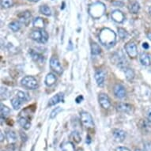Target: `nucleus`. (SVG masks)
<instances>
[{"instance_id": "44", "label": "nucleus", "mask_w": 151, "mask_h": 151, "mask_svg": "<svg viewBox=\"0 0 151 151\" xmlns=\"http://www.w3.org/2000/svg\"><path fill=\"white\" fill-rule=\"evenodd\" d=\"M64 5H65V3H63V6H61V9H63V8H64Z\"/></svg>"}, {"instance_id": "9", "label": "nucleus", "mask_w": 151, "mask_h": 151, "mask_svg": "<svg viewBox=\"0 0 151 151\" xmlns=\"http://www.w3.org/2000/svg\"><path fill=\"white\" fill-rule=\"evenodd\" d=\"M111 18L116 22L122 23L124 22V19H125V16H124V13L122 11L119 10H115L111 12Z\"/></svg>"}, {"instance_id": "24", "label": "nucleus", "mask_w": 151, "mask_h": 151, "mask_svg": "<svg viewBox=\"0 0 151 151\" xmlns=\"http://www.w3.org/2000/svg\"><path fill=\"white\" fill-rule=\"evenodd\" d=\"M6 139H8V142L10 143H14L17 140V134L14 131H8L6 133Z\"/></svg>"}, {"instance_id": "5", "label": "nucleus", "mask_w": 151, "mask_h": 151, "mask_svg": "<svg viewBox=\"0 0 151 151\" xmlns=\"http://www.w3.org/2000/svg\"><path fill=\"white\" fill-rule=\"evenodd\" d=\"M22 85L28 89H35L38 87L37 79L32 76H25L22 80Z\"/></svg>"}, {"instance_id": "14", "label": "nucleus", "mask_w": 151, "mask_h": 151, "mask_svg": "<svg viewBox=\"0 0 151 151\" xmlns=\"http://www.w3.org/2000/svg\"><path fill=\"white\" fill-rule=\"evenodd\" d=\"M63 97H64V94L63 93H60L55 95L54 97H52L51 99L49 100V102H48V105L49 106H53V105H55L58 103L63 101Z\"/></svg>"}, {"instance_id": "15", "label": "nucleus", "mask_w": 151, "mask_h": 151, "mask_svg": "<svg viewBox=\"0 0 151 151\" xmlns=\"http://www.w3.org/2000/svg\"><path fill=\"white\" fill-rule=\"evenodd\" d=\"M56 82V77L54 74L49 73L45 78V84L47 86H52Z\"/></svg>"}, {"instance_id": "26", "label": "nucleus", "mask_w": 151, "mask_h": 151, "mask_svg": "<svg viewBox=\"0 0 151 151\" xmlns=\"http://www.w3.org/2000/svg\"><path fill=\"white\" fill-rule=\"evenodd\" d=\"M124 73H125V76H126V78L128 81H131L133 80V78H134V70L131 68H126L124 70Z\"/></svg>"}, {"instance_id": "30", "label": "nucleus", "mask_w": 151, "mask_h": 151, "mask_svg": "<svg viewBox=\"0 0 151 151\" xmlns=\"http://www.w3.org/2000/svg\"><path fill=\"white\" fill-rule=\"evenodd\" d=\"M40 12L46 16H50L52 14V10L47 6H41L40 8Z\"/></svg>"}, {"instance_id": "11", "label": "nucleus", "mask_w": 151, "mask_h": 151, "mask_svg": "<svg viewBox=\"0 0 151 151\" xmlns=\"http://www.w3.org/2000/svg\"><path fill=\"white\" fill-rule=\"evenodd\" d=\"M105 72L103 70H97L95 73V78L97 81V83L98 86H102L104 85V80H105Z\"/></svg>"}, {"instance_id": "6", "label": "nucleus", "mask_w": 151, "mask_h": 151, "mask_svg": "<svg viewBox=\"0 0 151 151\" xmlns=\"http://www.w3.org/2000/svg\"><path fill=\"white\" fill-rule=\"evenodd\" d=\"M80 119L82 121V124L86 128H93L94 127L93 119L92 118L91 115L86 111H82L80 113Z\"/></svg>"}, {"instance_id": "38", "label": "nucleus", "mask_w": 151, "mask_h": 151, "mask_svg": "<svg viewBox=\"0 0 151 151\" xmlns=\"http://www.w3.org/2000/svg\"><path fill=\"white\" fill-rule=\"evenodd\" d=\"M21 137H22V139L23 141H26V139H27V136H26V134L25 133H23V132H21Z\"/></svg>"}, {"instance_id": "4", "label": "nucleus", "mask_w": 151, "mask_h": 151, "mask_svg": "<svg viewBox=\"0 0 151 151\" xmlns=\"http://www.w3.org/2000/svg\"><path fill=\"white\" fill-rule=\"evenodd\" d=\"M112 61L115 64H116L121 69L125 70L126 68H127V62L126 59L121 51L117 52L112 55Z\"/></svg>"}, {"instance_id": "43", "label": "nucleus", "mask_w": 151, "mask_h": 151, "mask_svg": "<svg viewBox=\"0 0 151 151\" xmlns=\"http://www.w3.org/2000/svg\"><path fill=\"white\" fill-rule=\"evenodd\" d=\"M29 1H31V2H34V3H36V2H38L39 0H29Z\"/></svg>"}, {"instance_id": "33", "label": "nucleus", "mask_w": 151, "mask_h": 151, "mask_svg": "<svg viewBox=\"0 0 151 151\" xmlns=\"http://www.w3.org/2000/svg\"><path fill=\"white\" fill-rule=\"evenodd\" d=\"M118 32H119V36L122 39H126L127 37H128V33L126 30L123 29V28H119L118 29Z\"/></svg>"}, {"instance_id": "31", "label": "nucleus", "mask_w": 151, "mask_h": 151, "mask_svg": "<svg viewBox=\"0 0 151 151\" xmlns=\"http://www.w3.org/2000/svg\"><path fill=\"white\" fill-rule=\"evenodd\" d=\"M70 138L73 140V141H74L76 143H79L80 142H81V136H80V134L78 132H77V131H74V132H72L71 134H70Z\"/></svg>"}, {"instance_id": "20", "label": "nucleus", "mask_w": 151, "mask_h": 151, "mask_svg": "<svg viewBox=\"0 0 151 151\" xmlns=\"http://www.w3.org/2000/svg\"><path fill=\"white\" fill-rule=\"evenodd\" d=\"M23 102L24 101H23L22 100H21L17 96L14 97L12 100H11V104H12L13 108L14 109H16V110L20 109Z\"/></svg>"}, {"instance_id": "22", "label": "nucleus", "mask_w": 151, "mask_h": 151, "mask_svg": "<svg viewBox=\"0 0 151 151\" xmlns=\"http://www.w3.org/2000/svg\"><path fill=\"white\" fill-rule=\"evenodd\" d=\"M62 151H74V144L70 142H66L61 146Z\"/></svg>"}, {"instance_id": "3", "label": "nucleus", "mask_w": 151, "mask_h": 151, "mask_svg": "<svg viewBox=\"0 0 151 151\" xmlns=\"http://www.w3.org/2000/svg\"><path fill=\"white\" fill-rule=\"evenodd\" d=\"M30 36H31V38H32V40L38 43L45 44L48 40V34H47V32L45 30L43 29L33 31Z\"/></svg>"}, {"instance_id": "21", "label": "nucleus", "mask_w": 151, "mask_h": 151, "mask_svg": "<svg viewBox=\"0 0 151 151\" xmlns=\"http://www.w3.org/2000/svg\"><path fill=\"white\" fill-rule=\"evenodd\" d=\"M139 10H140V6L138 2H133L129 6V10L132 14H138Z\"/></svg>"}, {"instance_id": "27", "label": "nucleus", "mask_w": 151, "mask_h": 151, "mask_svg": "<svg viewBox=\"0 0 151 151\" xmlns=\"http://www.w3.org/2000/svg\"><path fill=\"white\" fill-rule=\"evenodd\" d=\"M10 113V109L8 107L1 104V117L2 118H6L7 117Z\"/></svg>"}, {"instance_id": "28", "label": "nucleus", "mask_w": 151, "mask_h": 151, "mask_svg": "<svg viewBox=\"0 0 151 151\" xmlns=\"http://www.w3.org/2000/svg\"><path fill=\"white\" fill-rule=\"evenodd\" d=\"M30 54L32 55V58L33 60L36 61V62H38V63H41L44 60V58L41 55H40L39 53H37L36 52H33L32 50H31V52H30Z\"/></svg>"}, {"instance_id": "45", "label": "nucleus", "mask_w": 151, "mask_h": 151, "mask_svg": "<svg viewBox=\"0 0 151 151\" xmlns=\"http://www.w3.org/2000/svg\"><path fill=\"white\" fill-rule=\"evenodd\" d=\"M135 151H142V150H140V149H136V150H135Z\"/></svg>"}, {"instance_id": "46", "label": "nucleus", "mask_w": 151, "mask_h": 151, "mask_svg": "<svg viewBox=\"0 0 151 151\" xmlns=\"http://www.w3.org/2000/svg\"><path fill=\"white\" fill-rule=\"evenodd\" d=\"M149 12H150V15H151V6H150V10H149Z\"/></svg>"}, {"instance_id": "32", "label": "nucleus", "mask_w": 151, "mask_h": 151, "mask_svg": "<svg viewBox=\"0 0 151 151\" xmlns=\"http://www.w3.org/2000/svg\"><path fill=\"white\" fill-rule=\"evenodd\" d=\"M14 5V0H1V6L4 8H10Z\"/></svg>"}, {"instance_id": "23", "label": "nucleus", "mask_w": 151, "mask_h": 151, "mask_svg": "<svg viewBox=\"0 0 151 151\" xmlns=\"http://www.w3.org/2000/svg\"><path fill=\"white\" fill-rule=\"evenodd\" d=\"M33 25L35 27H37V29H43V28L45 27V22L41 17H37L33 21Z\"/></svg>"}, {"instance_id": "2", "label": "nucleus", "mask_w": 151, "mask_h": 151, "mask_svg": "<svg viewBox=\"0 0 151 151\" xmlns=\"http://www.w3.org/2000/svg\"><path fill=\"white\" fill-rule=\"evenodd\" d=\"M105 10H106V7H105L104 3L97 2V3L92 4L89 6V13L93 18L97 19L104 14Z\"/></svg>"}, {"instance_id": "37", "label": "nucleus", "mask_w": 151, "mask_h": 151, "mask_svg": "<svg viewBox=\"0 0 151 151\" xmlns=\"http://www.w3.org/2000/svg\"><path fill=\"white\" fill-rule=\"evenodd\" d=\"M83 101V97H82V95H80V96H78V97L76 98V102H77L78 104H79V103H81V102Z\"/></svg>"}, {"instance_id": "25", "label": "nucleus", "mask_w": 151, "mask_h": 151, "mask_svg": "<svg viewBox=\"0 0 151 151\" xmlns=\"http://www.w3.org/2000/svg\"><path fill=\"white\" fill-rule=\"evenodd\" d=\"M101 52V49L97 43H92L91 45V52L93 55H97Z\"/></svg>"}, {"instance_id": "16", "label": "nucleus", "mask_w": 151, "mask_h": 151, "mask_svg": "<svg viewBox=\"0 0 151 151\" xmlns=\"http://www.w3.org/2000/svg\"><path fill=\"white\" fill-rule=\"evenodd\" d=\"M117 110L124 113H128L131 111V105L129 104H125V103H119L117 105Z\"/></svg>"}, {"instance_id": "13", "label": "nucleus", "mask_w": 151, "mask_h": 151, "mask_svg": "<svg viewBox=\"0 0 151 151\" xmlns=\"http://www.w3.org/2000/svg\"><path fill=\"white\" fill-rule=\"evenodd\" d=\"M99 103L102 108H104V109H108L111 106L109 97L104 93H101L99 95Z\"/></svg>"}, {"instance_id": "8", "label": "nucleus", "mask_w": 151, "mask_h": 151, "mask_svg": "<svg viewBox=\"0 0 151 151\" xmlns=\"http://www.w3.org/2000/svg\"><path fill=\"white\" fill-rule=\"evenodd\" d=\"M125 50L129 56L132 59L136 58L138 55V49L136 45L134 42H129L125 45Z\"/></svg>"}, {"instance_id": "35", "label": "nucleus", "mask_w": 151, "mask_h": 151, "mask_svg": "<svg viewBox=\"0 0 151 151\" xmlns=\"http://www.w3.org/2000/svg\"><path fill=\"white\" fill-rule=\"evenodd\" d=\"M16 96H17V97H19L21 100H22L24 102L26 101V95H25V93H23V92L18 91V92H17V95H16Z\"/></svg>"}, {"instance_id": "29", "label": "nucleus", "mask_w": 151, "mask_h": 151, "mask_svg": "<svg viewBox=\"0 0 151 151\" xmlns=\"http://www.w3.org/2000/svg\"><path fill=\"white\" fill-rule=\"evenodd\" d=\"M9 27L13 32H17L21 29V24L18 22H12L11 23H10Z\"/></svg>"}, {"instance_id": "40", "label": "nucleus", "mask_w": 151, "mask_h": 151, "mask_svg": "<svg viewBox=\"0 0 151 151\" xmlns=\"http://www.w3.org/2000/svg\"><path fill=\"white\" fill-rule=\"evenodd\" d=\"M4 140V136H3V133L1 132V142H3Z\"/></svg>"}, {"instance_id": "18", "label": "nucleus", "mask_w": 151, "mask_h": 151, "mask_svg": "<svg viewBox=\"0 0 151 151\" xmlns=\"http://www.w3.org/2000/svg\"><path fill=\"white\" fill-rule=\"evenodd\" d=\"M30 17H31V14L29 11H25V12L22 13L19 15V18H20L21 22L24 23L25 25H27L29 21Z\"/></svg>"}, {"instance_id": "39", "label": "nucleus", "mask_w": 151, "mask_h": 151, "mask_svg": "<svg viewBox=\"0 0 151 151\" xmlns=\"http://www.w3.org/2000/svg\"><path fill=\"white\" fill-rule=\"evenodd\" d=\"M142 47H143L144 49H148L149 45L147 43H143V44H142Z\"/></svg>"}, {"instance_id": "42", "label": "nucleus", "mask_w": 151, "mask_h": 151, "mask_svg": "<svg viewBox=\"0 0 151 151\" xmlns=\"http://www.w3.org/2000/svg\"><path fill=\"white\" fill-rule=\"evenodd\" d=\"M147 37L151 40V32H149L148 34H147Z\"/></svg>"}, {"instance_id": "47", "label": "nucleus", "mask_w": 151, "mask_h": 151, "mask_svg": "<svg viewBox=\"0 0 151 151\" xmlns=\"http://www.w3.org/2000/svg\"><path fill=\"white\" fill-rule=\"evenodd\" d=\"M78 151H83V150H78Z\"/></svg>"}, {"instance_id": "41", "label": "nucleus", "mask_w": 151, "mask_h": 151, "mask_svg": "<svg viewBox=\"0 0 151 151\" xmlns=\"http://www.w3.org/2000/svg\"><path fill=\"white\" fill-rule=\"evenodd\" d=\"M148 119H149V121L151 122V111L149 113V116H148Z\"/></svg>"}, {"instance_id": "10", "label": "nucleus", "mask_w": 151, "mask_h": 151, "mask_svg": "<svg viewBox=\"0 0 151 151\" xmlns=\"http://www.w3.org/2000/svg\"><path fill=\"white\" fill-rule=\"evenodd\" d=\"M112 134H113V138H114L115 141L118 142H123L126 138L125 131L121 130V129H115Z\"/></svg>"}, {"instance_id": "1", "label": "nucleus", "mask_w": 151, "mask_h": 151, "mask_svg": "<svg viewBox=\"0 0 151 151\" xmlns=\"http://www.w3.org/2000/svg\"><path fill=\"white\" fill-rule=\"evenodd\" d=\"M100 43L107 47H112L116 41V35L113 30L109 28H104L99 34Z\"/></svg>"}, {"instance_id": "7", "label": "nucleus", "mask_w": 151, "mask_h": 151, "mask_svg": "<svg viewBox=\"0 0 151 151\" xmlns=\"http://www.w3.org/2000/svg\"><path fill=\"white\" fill-rule=\"evenodd\" d=\"M50 67L53 71H55L58 74H62L63 70L60 61L58 60V58L55 57V56H52L51 58V60H50Z\"/></svg>"}, {"instance_id": "36", "label": "nucleus", "mask_w": 151, "mask_h": 151, "mask_svg": "<svg viewBox=\"0 0 151 151\" xmlns=\"http://www.w3.org/2000/svg\"><path fill=\"white\" fill-rule=\"evenodd\" d=\"M116 151H131L128 148L124 147V146H119L116 149Z\"/></svg>"}, {"instance_id": "34", "label": "nucleus", "mask_w": 151, "mask_h": 151, "mask_svg": "<svg viewBox=\"0 0 151 151\" xmlns=\"http://www.w3.org/2000/svg\"><path fill=\"white\" fill-rule=\"evenodd\" d=\"M62 111V109L60 108V107H57V108H55V109L53 110V111L51 112V115H50V118L51 119H54L55 117L59 113H60V111Z\"/></svg>"}, {"instance_id": "12", "label": "nucleus", "mask_w": 151, "mask_h": 151, "mask_svg": "<svg viewBox=\"0 0 151 151\" xmlns=\"http://www.w3.org/2000/svg\"><path fill=\"white\" fill-rule=\"evenodd\" d=\"M114 94L116 95V97H118V98H124L125 96H126V90H125V88H124L122 85L117 84L115 86L114 89Z\"/></svg>"}, {"instance_id": "19", "label": "nucleus", "mask_w": 151, "mask_h": 151, "mask_svg": "<svg viewBox=\"0 0 151 151\" xmlns=\"http://www.w3.org/2000/svg\"><path fill=\"white\" fill-rule=\"evenodd\" d=\"M18 123H19L21 127H22L23 128L26 129V130H28V129L29 128L30 125H31L29 119H27L26 117L24 116H22L19 118V119H18Z\"/></svg>"}, {"instance_id": "17", "label": "nucleus", "mask_w": 151, "mask_h": 151, "mask_svg": "<svg viewBox=\"0 0 151 151\" xmlns=\"http://www.w3.org/2000/svg\"><path fill=\"white\" fill-rule=\"evenodd\" d=\"M140 62L144 66H150L151 64V60L150 55L146 53H142L140 55Z\"/></svg>"}]
</instances>
